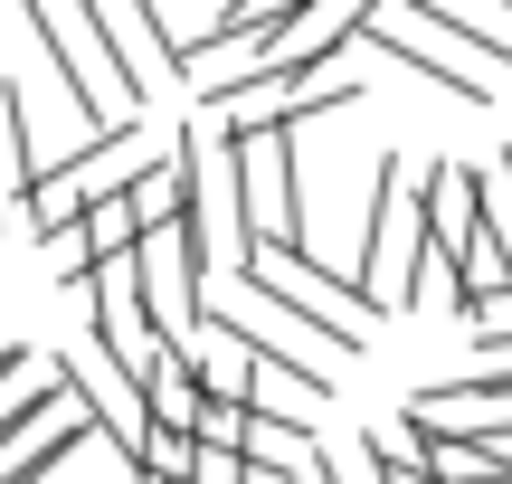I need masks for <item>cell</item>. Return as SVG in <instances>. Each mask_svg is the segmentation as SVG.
Returning <instances> with one entry per match:
<instances>
[{"label":"cell","mask_w":512,"mask_h":484,"mask_svg":"<svg viewBox=\"0 0 512 484\" xmlns=\"http://www.w3.org/2000/svg\"><path fill=\"white\" fill-rule=\"evenodd\" d=\"M29 38L57 57V76H67L76 114L95 124V143L105 133H143V95H133L124 57H114V38L95 29V10H48V0H29Z\"/></svg>","instance_id":"1"},{"label":"cell","mask_w":512,"mask_h":484,"mask_svg":"<svg viewBox=\"0 0 512 484\" xmlns=\"http://www.w3.org/2000/svg\"><path fill=\"white\" fill-rule=\"evenodd\" d=\"M418 247H427L418 171H408L399 152H380V162H370V209H361V295H370V314H408Z\"/></svg>","instance_id":"2"},{"label":"cell","mask_w":512,"mask_h":484,"mask_svg":"<svg viewBox=\"0 0 512 484\" xmlns=\"http://www.w3.org/2000/svg\"><path fill=\"white\" fill-rule=\"evenodd\" d=\"M238 143V200H247V257H285L304 247V171H294V133L285 124H247Z\"/></svg>","instance_id":"3"},{"label":"cell","mask_w":512,"mask_h":484,"mask_svg":"<svg viewBox=\"0 0 512 484\" xmlns=\"http://www.w3.org/2000/svg\"><path fill=\"white\" fill-rule=\"evenodd\" d=\"M238 276L266 285V295H285L294 314H304L313 333H332L342 352H361L370 323H380V314H370V295H361V276H332V266H313V247H285V257H266V247H256Z\"/></svg>","instance_id":"4"},{"label":"cell","mask_w":512,"mask_h":484,"mask_svg":"<svg viewBox=\"0 0 512 484\" xmlns=\"http://www.w3.org/2000/svg\"><path fill=\"white\" fill-rule=\"evenodd\" d=\"M57 380L76 390V409L95 418V437H105V447H124V456H133V447L152 437V418H143V371H124V361H114L95 333L57 352Z\"/></svg>","instance_id":"5"},{"label":"cell","mask_w":512,"mask_h":484,"mask_svg":"<svg viewBox=\"0 0 512 484\" xmlns=\"http://www.w3.org/2000/svg\"><path fill=\"white\" fill-rule=\"evenodd\" d=\"M95 29L114 38V57H124V76H133V95H181L190 86V67L171 57V38H162V10L152 0H95Z\"/></svg>","instance_id":"6"},{"label":"cell","mask_w":512,"mask_h":484,"mask_svg":"<svg viewBox=\"0 0 512 484\" xmlns=\"http://www.w3.org/2000/svg\"><path fill=\"white\" fill-rule=\"evenodd\" d=\"M200 409H209V390H200V361L162 342V352L143 361V418H152V428H171V437H190V428H200Z\"/></svg>","instance_id":"7"},{"label":"cell","mask_w":512,"mask_h":484,"mask_svg":"<svg viewBox=\"0 0 512 484\" xmlns=\"http://www.w3.org/2000/svg\"><path fill=\"white\" fill-rule=\"evenodd\" d=\"M67 409H76V390H67V380H57V371L19 380V390L0 399V466H10V456L29 447V437H48V428H57V418H67Z\"/></svg>","instance_id":"8"},{"label":"cell","mask_w":512,"mask_h":484,"mask_svg":"<svg viewBox=\"0 0 512 484\" xmlns=\"http://www.w3.org/2000/svg\"><path fill=\"white\" fill-rule=\"evenodd\" d=\"M190 361H200V390L219 399V409H256V352H247V342H228L219 323H200Z\"/></svg>","instance_id":"9"},{"label":"cell","mask_w":512,"mask_h":484,"mask_svg":"<svg viewBox=\"0 0 512 484\" xmlns=\"http://www.w3.org/2000/svg\"><path fill=\"white\" fill-rule=\"evenodd\" d=\"M38 190V162H29V95L0 76V219Z\"/></svg>","instance_id":"10"},{"label":"cell","mask_w":512,"mask_h":484,"mask_svg":"<svg viewBox=\"0 0 512 484\" xmlns=\"http://www.w3.org/2000/svg\"><path fill=\"white\" fill-rule=\"evenodd\" d=\"M86 437H95V418H86V409H67V418H57L48 437H29V447H19L10 466H0V484H48V475L67 466V456H76V447H86Z\"/></svg>","instance_id":"11"},{"label":"cell","mask_w":512,"mask_h":484,"mask_svg":"<svg viewBox=\"0 0 512 484\" xmlns=\"http://www.w3.org/2000/svg\"><path fill=\"white\" fill-rule=\"evenodd\" d=\"M76 238H86V266H114V257H133V247H143V219H133V190H124V200H95L86 219H76Z\"/></svg>","instance_id":"12"},{"label":"cell","mask_w":512,"mask_h":484,"mask_svg":"<svg viewBox=\"0 0 512 484\" xmlns=\"http://www.w3.org/2000/svg\"><path fill=\"white\" fill-rule=\"evenodd\" d=\"M475 190H484V228H494V247L512 266V152H494V162L475 171Z\"/></svg>","instance_id":"13"}]
</instances>
